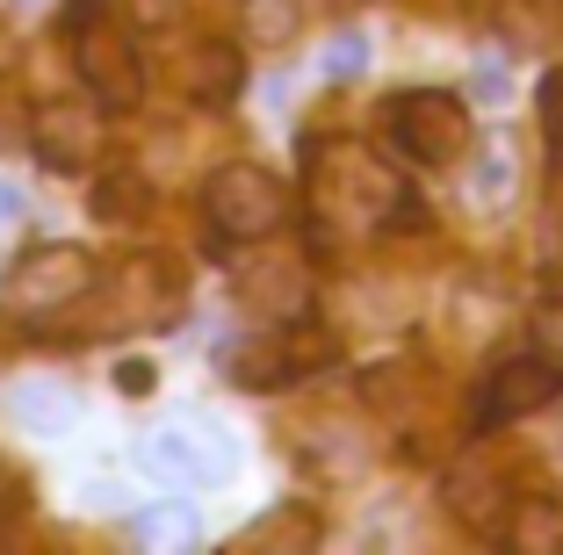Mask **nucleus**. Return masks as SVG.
<instances>
[{
	"label": "nucleus",
	"instance_id": "f257e3e1",
	"mask_svg": "<svg viewBox=\"0 0 563 555\" xmlns=\"http://www.w3.org/2000/svg\"><path fill=\"white\" fill-rule=\"evenodd\" d=\"M66 51H73V73L87 80V95L101 109H137L145 101V58H137L131 15H123L117 0H73Z\"/></svg>",
	"mask_w": 563,
	"mask_h": 555
},
{
	"label": "nucleus",
	"instance_id": "f03ea898",
	"mask_svg": "<svg viewBox=\"0 0 563 555\" xmlns=\"http://www.w3.org/2000/svg\"><path fill=\"white\" fill-rule=\"evenodd\" d=\"M311 202H318V217H332L340 231H376L398 210H412V202H405V180L368 145H347V137L311 152Z\"/></svg>",
	"mask_w": 563,
	"mask_h": 555
},
{
	"label": "nucleus",
	"instance_id": "7ed1b4c3",
	"mask_svg": "<svg viewBox=\"0 0 563 555\" xmlns=\"http://www.w3.org/2000/svg\"><path fill=\"white\" fill-rule=\"evenodd\" d=\"M101 267L87 245H30L8 275H0V318L15 325H44V318L73 311L80 296H95Z\"/></svg>",
	"mask_w": 563,
	"mask_h": 555
},
{
	"label": "nucleus",
	"instance_id": "20e7f679",
	"mask_svg": "<svg viewBox=\"0 0 563 555\" xmlns=\"http://www.w3.org/2000/svg\"><path fill=\"white\" fill-rule=\"evenodd\" d=\"M202 217H210L217 238L261 245V238H275V231L289 224V188H282L267 166L232 159V166H217V174L202 180Z\"/></svg>",
	"mask_w": 563,
	"mask_h": 555
},
{
	"label": "nucleus",
	"instance_id": "39448f33",
	"mask_svg": "<svg viewBox=\"0 0 563 555\" xmlns=\"http://www.w3.org/2000/svg\"><path fill=\"white\" fill-rule=\"evenodd\" d=\"M390 145L412 166H463L470 159V109L448 87H412L390 101Z\"/></svg>",
	"mask_w": 563,
	"mask_h": 555
},
{
	"label": "nucleus",
	"instance_id": "423d86ee",
	"mask_svg": "<svg viewBox=\"0 0 563 555\" xmlns=\"http://www.w3.org/2000/svg\"><path fill=\"white\" fill-rule=\"evenodd\" d=\"M325 360H332L325 332H311L303 318H275V325H261L246 346L224 354V376H232L239 390H282V382L311 376V368H325Z\"/></svg>",
	"mask_w": 563,
	"mask_h": 555
},
{
	"label": "nucleus",
	"instance_id": "0eeeda50",
	"mask_svg": "<svg viewBox=\"0 0 563 555\" xmlns=\"http://www.w3.org/2000/svg\"><path fill=\"white\" fill-rule=\"evenodd\" d=\"M563 397V368L542 354H520V360H498L477 390V433H498V425H520L534 411H549Z\"/></svg>",
	"mask_w": 563,
	"mask_h": 555
},
{
	"label": "nucleus",
	"instance_id": "6e6552de",
	"mask_svg": "<svg viewBox=\"0 0 563 555\" xmlns=\"http://www.w3.org/2000/svg\"><path fill=\"white\" fill-rule=\"evenodd\" d=\"M30 152L51 174H87L95 152H101V101L95 109H87V101H44V109L30 115Z\"/></svg>",
	"mask_w": 563,
	"mask_h": 555
},
{
	"label": "nucleus",
	"instance_id": "1a4fd4ad",
	"mask_svg": "<svg viewBox=\"0 0 563 555\" xmlns=\"http://www.w3.org/2000/svg\"><path fill=\"white\" fill-rule=\"evenodd\" d=\"M239 303H246L261 325H275V318H303V303H311V275L289 260H246L239 267Z\"/></svg>",
	"mask_w": 563,
	"mask_h": 555
},
{
	"label": "nucleus",
	"instance_id": "9d476101",
	"mask_svg": "<svg viewBox=\"0 0 563 555\" xmlns=\"http://www.w3.org/2000/svg\"><path fill=\"white\" fill-rule=\"evenodd\" d=\"M448 512L463 526H477V534H506V520H514L506 476H498L492 462H463V469L448 476Z\"/></svg>",
	"mask_w": 563,
	"mask_h": 555
},
{
	"label": "nucleus",
	"instance_id": "9b49d317",
	"mask_svg": "<svg viewBox=\"0 0 563 555\" xmlns=\"http://www.w3.org/2000/svg\"><path fill=\"white\" fill-rule=\"evenodd\" d=\"M239 80H246V58H239L224 36H202V44L188 51V95H196L202 109H224V101H239Z\"/></svg>",
	"mask_w": 563,
	"mask_h": 555
},
{
	"label": "nucleus",
	"instance_id": "f8f14e48",
	"mask_svg": "<svg viewBox=\"0 0 563 555\" xmlns=\"http://www.w3.org/2000/svg\"><path fill=\"white\" fill-rule=\"evenodd\" d=\"M506 541H514V548H528V555L563 548V506H556V498H520L514 520H506Z\"/></svg>",
	"mask_w": 563,
	"mask_h": 555
},
{
	"label": "nucleus",
	"instance_id": "ddd939ff",
	"mask_svg": "<svg viewBox=\"0 0 563 555\" xmlns=\"http://www.w3.org/2000/svg\"><path fill=\"white\" fill-rule=\"evenodd\" d=\"M145 210H152V180L131 174V166H117V174L95 188V217L101 224H137Z\"/></svg>",
	"mask_w": 563,
	"mask_h": 555
},
{
	"label": "nucleus",
	"instance_id": "4468645a",
	"mask_svg": "<svg viewBox=\"0 0 563 555\" xmlns=\"http://www.w3.org/2000/svg\"><path fill=\"white\" fill-rule=\"evenodd\" d=\"M275 541H282V548H311V541H318V520H311V512H289V520H282V512H267V520H253L246 534H239V548H275Z\"/></svg>",
	"mask_w": 563,
	"mask_h": 555
},
{
	"label": "nucleus",
	"instance_id": "2eb2a0df",
	"mask_svg": "<svg viewBox=\"0 0 563 555\" xmlns=\"http://www.w3.org/2000/svg\"><path fill=\"white\" fill-rule=\"evenodd\" d=\"M297 22H303V0H253V8H246L253 44H289Z\"/></svg>",
	"mask_w": 563,
	"mask_h": 555
},
{
	"label": "nucleus",
	"instance_id": "dca6fc26",
	"mask_svg": "<svg viewBox=\"0 0 563 555\" xmlns=\"http://www.w3.org/2000/svg\"><path fill=\"white\" fill-rule=\"evenodd\" d=\"M30 498H36L30 469H22V462H8V455H0V541H8V534H15L22 520H30Z\"/></svg>",
	"mask_w": 563,
	"mask_h": 555
},
{
	"label": "nucleus",
	"instance_id": "f3484780",
	"mask_svg": "<svg viewBox=\"0 0 563 555\" xmlns=\"http://www.w3.org/2000/svg\"><path fill=\"white\" fill-rule=\"evenodd\" d=\"M196 534V526L181 520V512H145V520H137V541H188Z\"/></svg>",
	"mask_w": 563,
	"mask_h": 555
},
{
	"label": "nucleus",
	"instance_id": "a211bd4d",
	"mask_svg": "<svg viewBox=\"0 0 563 555\" xmlns=\"http://www.w3.org/2000/svg\"><path fill=\"white\" fill-rule=\"evenodd\" d=\"M362 58H368V51L354 44V36H347V44H332V80H354V73H362Z\"/></svg>",
	"mask_w": 563,
	"mask_h": 555
},
{
	"label": "nucleus",
	"instance_id": "6ab92c4d",
	"mask_svg": "<svg viewBox=\"0 0 563 555\" xmlns=\"http://www.w3.org/2000/svg\"><path fill=\"white\" fill-rule=\"evenodd\" d=\"M498 87H506V73H498V58H484V66H477V95L498 101Z\"/></svg>",
	"mask_w": 563,
	"mask_h": 555
},
{
	"label": "nucleus",
	"instance_id": "aec40b11",
	"mask_svg": "<svg viewBox=\"0 0 563 555\" xmlns=\"http://www.w3.org/2000/svg\"><path fill=\"white\" fill-rule=\"evenodd\" d=\"M123 390H131V397L152 390V368H145V360H131V368H123Z\"/></svg>",
	"mask_w": 563,
	"mask_h": 555
},
{
	"label": "nucleus",
	"instance_id": "412c9836",
	"mask_svg": "<svg viewBox=\"0 0 563 555\" xmlns=\"http://www.w3.org/2000/svg\"><path fill=\"white\" fill-rule=\"evenodd\" d=\"M137 15H145V22H166V15H181V0H137Z\"/></svg>",
	"mask_w": 563,
	"mask_h": 555
}]
</instances>
